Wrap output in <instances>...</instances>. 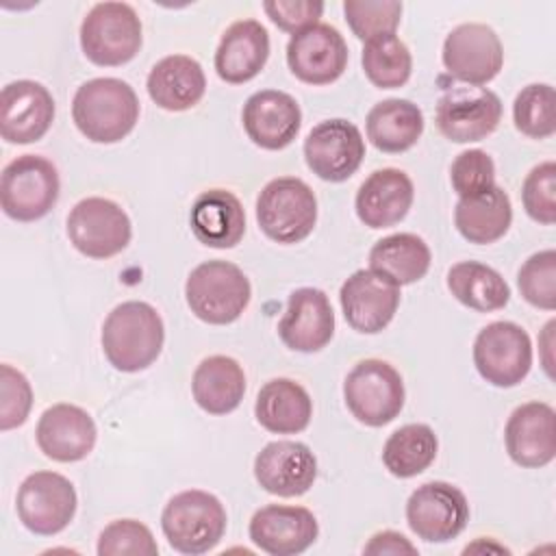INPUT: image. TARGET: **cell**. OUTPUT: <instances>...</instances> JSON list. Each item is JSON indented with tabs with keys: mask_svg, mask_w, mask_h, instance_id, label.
Segmentation results:
<instances>
[{
	"mask_svg": "<svg viewBox=\"0 0 556 556\" xmlns=\"http://www.w3.org/2000/svg\"><path fill=\"white\" fill-rule=\"evenodd\" d=\"M521 202L530 219L543 226L556 222V163L543 161L530 169L521 185Z\"/></svg>",
	"mask_w": 556,
	"mask_h": 556,
	"instance_id": "41",
	"label": "cell"
},
{
	"mask_svg": "<svg viewBox=\"0 0 556 556\" xmlns=\"http://www.w3.org/2000/svg\"><path fill=\"white\" fill-rule=\"evenodd\" d=\"M248 532L258 549L271 556H295L315 543L319 526L304 506L267 504L252 515Z\"/></svg>",
	"mask_w": 556,
	"mask_h": 556,
	"instance_id": "20",
	"label": "cell"
},
{
	"mask_svg": "<svg viewBox=\"0 0 556 556\" xmlns=\"http://www.w3.org/2000/svg\"><path fill=\"white\" fill-rule=\"evenodd\" d=\"M254 478L278 497L304 495L317 478V458L306 443L271 441L254 458Z\"/></svg>",
	"mask_w": 556,
	"mask_h": 556,
	"instance_id": "19",
	"label": "cell"
},
{
	"mask_svg": "<svg viewBox=\"0 0 556 556\" xmlns=\"http://www.w3.org/2000/svg\"><path fill=\"white\" fill-rule=\"evenodd\" d=\"M469 521L465 493L443 480L424 482L406 502V523L426 543H447L456 539Z\"/></svg>",
	"mask_w": 556,
	"mask_h": 556,
	"instance_id": "13",
	"label": "cell"
},
{
	"mask_svg": "<svg viewBox=\"0 0 556 556\" xmlns=\"http://www.w3.org/2000/svg\"><path fill=\"white\" fill-rule=\"evenodd\" d=\"M554 328H556V321H554V319H549V321L545 324V328H543L541 339H539V345H541V352H543L541 363H543V369H545V374H547L549 378H554V369H552L554 361H552V356H549V352H552V343H554Z\"/></svg>",
	"mask_w": 556,
	"mask_h": 556,
	"instance_id": "46",
	"label": "cell"
},
{
	"mask_svg": "<svg viewBox=\"0 0 556 556\" xmlns=\"http://www.w3.org/2000/svg\"><path fill=\"white\" fill-rule=\"evenodd\" d=\"M243 130L263 150H282L300 132L302 111L293 96L278 89L252 93L241 111Z\"/></svg>",
	"mask_w": 556,
	"mask_h": 556,
	"instance_id": "24",
	"label": "cell"
},
{
	"mask_svg": "<svg viewBox=\"0 0 556 556\" xmlns=\"http://www.w3.org/2000/svg\"><path fill=\"white\" fill-rule=\"evenodd\" d=\"M254 417L267 432L298 434L311 424L313 400L300 382L274 378L261 387L254 402Z\"/></svg>",
	"mask_w": 556,
	"mask_h": 556,
	"instance_id": "29",
	"label": "cell"
},
{
	"mask_svg": "<svg viewBox=\"0 0 556 556\" xmlns=\"http://www.w3.org/2000/svg\"><path fill=\"white\" fill-rule=\"evenodd\" d=\"M415 189L406 172L382 167L369 174L356 191L354 208L367 228H389L406 217L413 206Z\"/></svg>",
	"mask_w": 556,
	"mask_h": 556,
	"instance_id": "25",
	"label": "cell"
},
{
	"mask_svg": "<svg viewBox=\"0 0 556 556\" xmlns=\"http://www.w3.org/2000/svg\"><path fill=\"white\" fill-rule=\"evenodd\" d=\"M513 224V204L502 187L473 198H458L454 206V226L463 239L476 245L495 243Z\"/></svg>",
	"mask_w": 556,
	"mask_h": 556,
	"instance_id": "31",
	"label": "cell"
},
{
	"mask_svg": "<svg viewBox=\"0 0 556 556\" xmlns=\"http://www.w3.org/2000/svg\"><path fill=\"white\" fill-rule=\"evenodd\" d=\"M361 63L365 76L378 89L402 87L413 72L410 50L395 33L365 41Z\"/></svg>",
	"mask_w": 556,
	"mask_h": 556,
	"instance_id": "36",
	"label": "cell"
},
{
	"mask_svg": "<svg viewBox=\"0 0 556 556\" xmlns=\"http://www.w3.org/2000/svg\"><path fill=\"white\" fill-rule=\"evenodd\" d=\"M365 159V139L356 124L334 117L319 122L304 139L308 169L326 182H343L356 174Z\"/></svg>",
	"mask_w": 556,
	"mask_h": 556,
	"instance_id": "15",
	"label": "cell"
},
{
	"mask_svg": "<svg viewBox=\"0 0 556 556\" xmlns=\"http://www.w3.org/2000/svg\"><path fill=\"white\" fill-rule=\"evenodd\" d=\"M195 404L208 415L232 413L245 393L243 367L226 354H213L200 361L191 378Z\"/></svg>",
	"mask_w": 556,
	"mask_h": 556,
	"instance_id": "30",
	"label": "cell"
},
{
	"mask_svg": "<svg viewBox=\"0 0 556 556\" xmlns=\"http://www.w3.org/2000/svg\"><path fill=\"white\" fill-rule=\"evenodd\" d=\"M367 139L374 148L387 154L410 150L424 132L421 109L402 98H389L371 106L365 119Z\"/></svg>",
	"mask_w": 556,
	"mask_h": 556,
	"instance_id": "32",
	"label": "cell"
},
{
	"mask_svg": "<svg viewBox=\"0 0 556 556\" xmlns=\"http://www.w3.org/2000/svg\"><path fill=\"white\" fill-rule=\"evenodd\" d=\"M350 328L363 334L382 332L400 306V287L374 269H356L339 291Z\"/></svg>",
	"mask_w": 556,
	"mask_h": 556,
	"instance_id": "16",
	"label": "cell"
},
{
	"mask_svg": "<svg viewBox=\"0 0 556 556\" xmlns=\"http://www.w3.org/2000/svg\"><path fill=\"white\" fill-rule=\"evenodd\" d=\"M141 41V20L128 2H98L80 24V48L100 67H117L132 61Z\"/></svg>",
	"mask_w": 556,
	"mask_h": 556,
	"instance_id": "6",
	"label": "cell"
},
{
	"mask_svg": "<svg viewBox=\"0 0 556 556\" xmlns=\"http://www.w3.org/2000/svg\"><path fill=\"white\" fill-rule=\"evenodd\" d=\"M252 298L243 269L230 261L213 258L195 265L185 282V300L191 313L213 326H226L241 317Z\"/></svg>",
	"mask_w": 556,
	"mask_h": 556,
	"instance_id": "3",
	"label": "cell"
},
{
	"mask_svg": "<svg viewBox=\"0 0 556 556\" xmlns=\"http://www.w3.org/2000/svg\"><path fill=\"white\" fill-rule=\"evenodd\" d=\"M343 15L350 30L363 39L391 35L402 20V2L397 0H345Z\"/></svg>",
	"mask_w": 556,
	"mask_h": 556,
	"instance_id": "38",
	"label": "cell"
},
{
	"mask_svg": "<svg viewBox=\"0 0 556 556\" xmlns=\"http://www.w3.org/2000/svg\"><path fill=\"white\" fill-rule=\"evenodd\" d=\"M430 248L413 232H395L382 237L369 250V269L382 274L397 287L421 280L430 269Z\"/></svg>",
	"mask_w": 556,
	"mask_h": 556,
	"instance_id": "33",
	"label": "cell"
},
{
	"mask_svg": "<svg viewBox=\"0 0 556 556\" xmlns=\"http://www.w3.org/2000/svg\"><path fill=\"white\" fill-rule=\"evenodd\" d=\"M256 222L271 241L282 245L300 243L315 228L317 198L302 178H274L256 198Z\"/></svg>",
	"mask_w": 556,
	"mask_h": 556,
	"instance_id": "5",
	"label": "cell"
},
{
	"mask_svg": "<svg viewBox=\"0 0 556 556\" xmlns=\"http://www.w3.org/2000/svg\"><path fill=\"white\" fill-rule=\"evenodd\" d=\"M70 243L89 258H111L126 250L132 224L126 211L109 198H85L67 215Z\"/></svg>",
	"mask_w": 556,
	"mask_h": 556,
	"instance_id": "9",
	"label": "cell"
},
{
	"mask_svg": "<svg viewBox=\"0 0 556 556\" xmlns=\"http://www.w3.org/2000/svg\"><path fill=\"white\" fill-rule=\"evenodd\" d=\"M54 98L37 80H13L0 93V135L7 143L39 141L52 126Z\"/></svg>",
	"mask_w": 556,
	"mask_h": 556,
	"instance_id": "18",
	"label": "cell"
},
{
	"mask_svg": "<svg viewBox=\"0 0 556 556\" xmlns=\"http://www.w3.org/2000/svg\"><path fill=\"white\" fill-rule=\"evenodd\" d=\"M343 400L352 417L369 428L393 421L404 408L406 391L400 371L380 358L356 363L343 380Z\"/></svg>",
	"mask_w": 556,
	"mask_h": 556,
	"instance_id": "7",
	"label": "cell"
},
{
	"mask_svg": "<svg viewBox=\"0 0 556 556\" xmlns=\"http://www.w3.org/2000/svg\"><path fill=\"white\" fill-rule=\"evenodd\" d=\"M61 182L56 167L39 154H22L4 165L0 206L15 222H35L52 211Z\"/></svg>",
	"mask_w": 556,
	"mask_h": 556,
	"instance_id": "8",
	"label": "cell"
},
{
	"mask_svg": "<svg viewBox=\"0 0 556 556\" xmlns=\"http://www.w3.org/2000/svg\"><path fill=\"white\" fill-rule=\"evenodd\" d=\"M98 428L93 417L76 404H52L37 421L39 450L56 463H76L91 454Z\"/></svg>",
	"mask_w": 556,
	"mask_h": 556,
	"instance_id": "23",
	"label": "cell"
},
{
	"mask_svg": "<svg viewBox=\"0 0 556 556\" xmlns=\"http://www.w3.org/2000/svg\"><path fill=\"white\" fill-rule=\"evenodd\" d=\"M72 119L83 137L93 143H117L139 122V98L119 78H91L83 83L72 100Z\"/></svg>",
	"mask_w": 556,
	"mask_h": 556,
	"instance_id": "2",
	"label": "cell"
},
{
	"mask_svg": "<svg viewBox=\"0 0 556 556\" xmlns=\"http://www.w3.org/2000/svg\"><path fill=\"white\" fill-rule=\"evenodd\" d=\"M502 119V102L486 87L454 85L439 102L434 122L439 132L454 143H473L486 139Z\"/></svg>",
	"mask_w": 556,
	"mask_h": 556,
	"instance_id": "12",
	"label": "cell"
},
{
	"mask_svg": "<svg viewBox=\"0 0 556 556\" xmlns=\"http://www.w3.org/2000/svg\"><path fill=\"white\" fill-rule=\"evenodd\" d=\"M334 334V311L328 295L315 287H300L289 295L278 321V337L293 352H319Z\"/></svg>",
	"mask_w": 556,
	"mask_h": 556,
	"instance_id": "21",
	"label": "cell"
},
{
	"mask_svg": "<svg viewBox=\"0 0 556 556\" xmlns=\"http://www.w3.org/2000/svg\"><path fill=\"white\" fill-rule=\"evenodd\" d=\"M267 17L285 33H300L319 24L324 13V2L317 0H267L263 2Z\"/></svg>",
	"mask_w": 556,
	"mask_h": 556,
	"instance_id": "44",
	"label": "cell"
},
{
	"mask_svg": "<svg viewBox=\"0 0 556 556\" xmlns=\"http://www.w3.org/2000/svg\"><path fill=\"white\" fill-rule=\"evenodd\" d=\"M441 61L452 78L482 87L500 74L504 65V48L491 26L467 22L447 33Z\"/></svg>",
	"mask_w": 556,
	"mask_h": 556,
	"instance_id": "14",
	"label": "cell"
},
{
	"mask_svg": "<svg viewBox=\"0 0 556 556\" xmlns=\"http://www.w3.org/2000/svg\"><path fill=\"white\" fill-rule=\"evenodd\" d=\"M226 521V508L219 497L202 489H189L165 504L161 530L176 552L198 556L222 541Z\"/></svg>",
	"mask_w": 556,
	"mask_h": 556,
	"instance_id": "4",
	"label": "cell"
},
{
	"mask_svg": "<svg viewBox=\"0 0 556 556\" xmlns=\"http://www.w3.org/2000/svg\"><path fill=\"white\" fill-rule=\"evenodd\" d=\"M439 452V439L428 424H406L389 434L382 463L395 478H413L426 471Z\"/></svg>",
	"mask_w": 556,
	"mask_h": 556,
	"instance_id": "35",
	"label": "cell"
},
{
	"mask_svg": "<svg viewBox=\"0 0 556 556\" xmlns=\"http://www.w3.org/2000/svg\"><path fill=\"white\" fill-rule=\"evenodd\" d=\"M348 43L330 24H315L291 35L287 43V65L306 85H330L348 67Z\"/></svg>",
	"mask_w": 556,
	"mask_h": 556,
	"instance_id": "17",
	"label": "cell"
},
{
	"mask_svg": "<svg viewBox=\"0 0 556 556\" xmlns=\"http://www.w3.org/2000/svg\"><path fill=\"white\" fill-rule=\"evenodd\" d=\"M100 556H154L159 545L150 528L137 519H115L98 536Z\"/></svg>",
	"mask_w": 556,
	"mask_h": 556,
	"instance_id": "40",
	"label": "cell"
},
{
	"mask_svg": "<svg viewBox=\"0 0 556 556\" xmlns=\"http://www.w3.org/2000/svg\"><path fill=\"white\" fill-rule=\"evenodd\" d=\"M473 365L493 387L519 384L532 367L530 334L515 321H493L473 341Z\"/></svg>",
	"mask_w": 556,
	"mask_h": 556,
	"instance_id": "11",
	"label": "cell"
},
{
	"mask_svg": "<svg viewBox=\"0 0 556 556\" xmlns=\"http://www.w3.org/2000/svg\"><path fill=\"white\" fill-rule=\"evenodd\" d=\"M521 298L543 311L556 308V252L541 250L523 261L517 271Z\"/></svg>",
	"mask_w": 556,
	"mask_h": 556,
	"instance_id": "39",
	"label": "cell"
},
{
	"mask_svg": "<svg viewBox=\"0 0 556 556\" xmlns=\"http://www.w3.org/2000/svg\"><path fill=\"white\" fill-rule=\"evenodd\" d=\"M76 489L56 471L26 476L15 495V510L22 526L39 536L63 532L76 515Z\"/></svg>",
	"mask_w": 556,
	"mask_h": 556,
	"instance_id": "10",
	"label": "cell"
},
{
	"mask_svg": "<svg viewBox=\"0 0 556 556\" xmlns=\"http://www.w3.org/2000/svg\"><path fill=\"white\" fill-rule=\"evenodd\" d=\"M100 339L106 361L117 371L135 374L159 358L165 341V326L152 304L128 300L106 315Z\"/></svg>",
	"mask_w": 556,
	"mask_h": 556,
	"instance_id": "1",
	"label": "cell"
},
{
	"mask_svg": "<svg viewBox=\"0 0 556 556\" xmlns=\"http://www.w3.org/2000/svg\"><path fill=\"white\" fill-rule=\"evenodd\" d=\"M146 87L156 106L165 111H187L202 100L206 91V76L193 56L169 54L154 63Z\"/></svg>",
	"mask_w": 556,
	"mask_h": 556,
	"instance_id": "28",
	"label": "cell"
},
{
	"mask_svg": "<svg viewBox=\"0 0 556 556\" xmlns=\"http://www.w3.org/2000/svg\"><path fill=\"white\" fill-rule=\"evenodd\" d=\"M33 406V389L28 378L11 367L0 365V430H13L22 426Z\"/></svg>",
	"mask_w": 556,
	"mask_h": 556,
	"instance_id": "43",
	"label": "cell"
},
{
	"mask_svg": "<svg viewBox=\"0 0 556 556\" xmlns=\"http://www.w3.org/2000/svg\"><path fill=\"white\" fill-rule=\"evenodd\" d=\"M365 554H391V556H402V554H417V547L400 532L393 530H382L369 539V543L363 547Z\"/></svg>",
	"mask_w": 556,
	"mask_h": 556,
	"instance_id": "45",
	"label": "cell"
},
{
	"mask_svg": "<svg viewBox=\"0 0 556 556\" xmlns=\"http://www.w3.org/2000/svg\"><path fill=\"white\" fill-rule=\"evenodd\" d=\"M269 59V35L256 20L232 22L215 50V72L224 83L252 80Z\"/></svg>",
	"mask_w": 556,
	"mask_h": 556,
	"instance_id": "26",
	"label": "cell"
},
{
	"mask_svg": "<svg viewBox=\"0 0 556 556\" xmlns=\"http://www.w3.org/2000/svg\"><path fill=\"white\" fill-rule=\"evenodd\" d=\"M450 182L458 198H473L495 187V163L484 150H465L450 165Z\"/></svg>",
	"mask_w": 556,
	"mask_h": 556,
	"instance_id": "42",
	"label": "cell"
},
{
	"mask_svg": "<svg viewBox=\"0 0 556 556\" xmlns=\"http://www.w3.org/2000/svg\"><path fill=\"white\" fill-rule=\"evenodd\" d=\"M450 293L478 313L500 311L510 300V287L500 271L480 261H460L447 271Z\"/></svg>",
	"mask_w": 556,
	"mask_h": 556,
	"instance_id": "34",
	"label": "cell"
},
{
	"mask_svg": "<svg viewBox=\"0 0 556 556\" xmlns=\"http://www.w3.org/2000/svg\"><path fill=\"white\" fill-rule=\"evenodd\" d=\"M510 460L526 469L545 467L556 456V413L545 402L517 406L504 428Z\"/></svg>",
	"mask_w": 556,
	"mask_h": 556,
	"instance_id": "22",
	"label": "cell"
},
{
	"mask_svg": "<svg viewBox=\"0 0 556 556\" xmlns=\"http://www.w3.org/2000/svg\"><path fill=\"white\" fill-rule=\"evenodd\" d=\"M515 128L530 139H547L556 132V93L547 83L526 85L513 102Z\"/></svg>",
	"mask_w": 556,
	"mask_h": 556,
	"instance_id": "37",
	"label": "cell"
},
{
	"mask_svg": "<svg viewBox=\"0 0 556 556\" xmlns=\"http://www.w3.org/2000/svg\"><path fill=\"white\" fill-rule=\"evenodd\" d=\"M189 224L202 245L226 250L243 239L245 211L232 191L208 189L195 198Z\"/></svg>",
	"mask_w": 556,
	"mask_h": 556,
	"instance_id": "27",
	"label": "cell"
}]
</instances>
